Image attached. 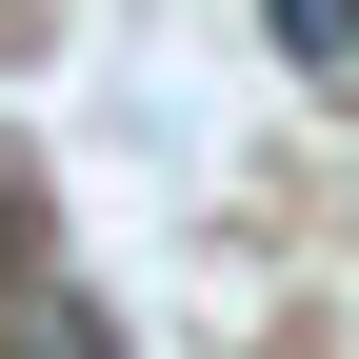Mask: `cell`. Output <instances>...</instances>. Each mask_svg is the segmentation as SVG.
<instances>
[{"label": "cell", "mask_w": 359, "mask_h": 359, "mask_svg": "<svg viewBox=\"0 0 359 359\" xmlns=\"http://www.w3.org/2000/svg\"><path fill=\"white\" fill-rule=\"evenodd\" d=\"M280 60L299 80H359V0H280Z\"/></svg>", "instance_id": "cell-2"}, {"label": "cell", "mask_w": 359, "mask_h": 359, "mask_svg": "<svg viewBox=\"0 0 359 359\" xmlns=\"http://www.w3.org/2000/svg\"><path fill=\"white\" fill-rule=\"evenodd\" d=\"M0 359H140V339H120L100 280H20V299H0Z\"/></svg>", "instance_id": "cell-1"}]
</instances>
